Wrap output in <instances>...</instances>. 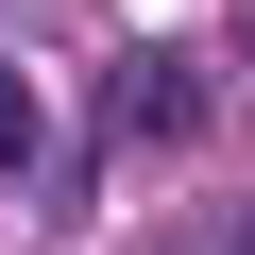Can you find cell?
<instances>
[{
	"label": "cell",
	"mask_w": 255,
	"mask_h": 255,
	"mask_svg": "<svg viewBox=\"0 0 255 255\" xmlns=\"http://www.w3.org/2000/svg\"><path fill=\"white\" fill-rule=\"evenodd\" d=\"M238 51H255V17H238Z\"/></svg>",
	"instance_id": "3"
},
{
	"label": "cell",
	"mask_w": 255,
	"mask_h": 255,
	"mask_svg": "<svg viewBox=\"0 0 255 255\" xmlns=\"http://www.w3.org/2000/svg\"><path fill=\"white\" fill-rule=\"evenodd\" d=\"M0 170H34V85L0 68Z\"/></svg>",
	"instance_id": "2"
},
{
	"label": "cell",
	"mask_w": 255,
	"mask_h": 255,
	"mask_svg": "<svg viewBox=\"0 0 255 255\" xmlns=\"http://www.w3.org/2000/svg\"><path fill=\"white\" fill-rule=\"evenodd\" d=\"M102 119H119L136 153H170V136H204V68H187V51H136V68L102 85Z\"/></svg>",
	"instance_id": "1"
}]
</instances>
